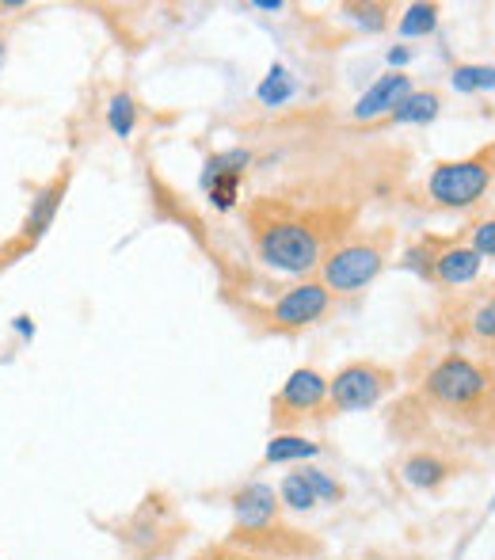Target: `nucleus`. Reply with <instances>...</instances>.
<instances>
[{
    "mask_svg": "<svg viewBox=\"0 0 495 560\" xmlns=\"http://www.w3.org/2000/svg\"><path fill=\"white\" fill-rule=\"evenodd\" d=\"M66 187H69V176H54L46 187H38L35 199H31V210L23 218V244H35L46 229L54 225L61 210V199H66Z\"/></svg>",
    "mask_w": 495,
    "mask_h": 560,
    "instance_id": "9b49d317",
    "label": "nucleus"
},
{
    "mask_svg": "<svg viewBox=\"0 0 495 560\" xmlns=\"http://www.w3.org/2000/svg\"><path fill=\"white\" fill-rule=\"evenodd\" d=\"M438 112H443V96L438 92H408L389 118L397 126H423V122H435Z\"/></svg>",
    "mask_w": 495,
    "mask_h": 560,
    "instance_id": "2eb2a0df",
    "label": "nucleus"
},
{
    "mask_svg": "<svg viewBox=\"0 0 495 560\" xmlns=\"http://www.w3.org/2000/svg\"><path fill=\"white\" fill-rule=\"evenodd\" d=\"M248 229L256 256L267 267L286 275H309L320 259L355 233V210H325V207H294L286 199H267L259 195L248 202Z\"/></svg>",
    "mask_w": 495,
    "mask_h": 560,
    "instance_id": "f257e3e1",
    "label": "nucleus"
},
{
    "mask_svg": "<svg viewBox=\"0 0 495 560\" xmlns=\"http://www.w3.org/2000/svg\"><path fill=\"white\" fill-rule=\"evenodd\" d=\"M469 248L476 252V256H488L495 259V218H484V222H476L469 229Z\"/></svg>",
    "mask_w": 495,
    "mask_h": 560,
    "instance_id": "393cba45",
    "label": "nucleus"
},
{
    "mask_svg": "<svg viewBox=\"0 0 495 560\" xmlns=\"http://www.w3.org/2000/svg\"><path fill=\"white\" fill-rule=\"evenodd\" d=\"M453 472H458V469H453V462L431 454V450L408 454L404 462H400V480H404L408 488H420V492H435V488L446 485Z\"/></svg>",
    "mask_w": 495,
    "mask_h": 560,
    "instance_id": "f8f14e48",
    "label": "nucleus"
},
{
    "mask_svg": "<svg viewBox=\"0 0 495 560\" xmlns=\"http://www.w3.org/2000/svg\"><path fill=\"white\" fill-rule=\"evenodd\" d=\"M15 332H20L23 339H31V336H35V325H31L27 317H15Z\"/></svg>",
    "mask_w": 495,
    "mask_h": 560,
    "instance_id": "cd10ccee",
    "label": "nucleus"
},
{
    "mask_svg": "<svg viewBox=\"0 0 495 560\" xmlns=\"http://www.w3.org/2000/svg\"><path fill=\"white\" fill-rule=\"evenodd\" d=\"M251 8H259V12H279L282 8V0H256Z\"/></svg>",
    "mask_w": 495,
    "mask_h": 560,
    "instance_id": "c85d7f7f",
    "label": "nucleus"
},
{
    "mask_svg": "<svg viewBox=\"0 0 495 560\" xmlns=\"http://www.w3.org/2000/svg\"><path fill=\"white\" fill-rule=\"evenodd\" d=\"M172 526V511H168V503L161 500V495H149L145 503H141V511L138 515L126 523V530H122V541L133 549L138 557H149V553H161V538H164V530Z\"/></svg>",
    "mask_w": 495,
    "mask_h": 560,
    "instance_id": "1a4fd4ad",
    "label": "nucleus"
},
{
    "mask_svg": "<svg viewBox=\"0 0 495 560\" xmlns=\"http://www.w3.org/2000/svg\"><path fill=\"white\" fill-rule=\"evenodd\" d=\"M392 389H397V374L389 366H381L374 359L347 362V366H340L328 377V412H366V408L381 405Z\"/></svg>",
    "mask_w": 495,
    "mask_h": 560,
    "instance_id": "39448f33",
    "label": "nucleus"
},
{
    "mask_svg": "<svg viewBox=\"0 0 495 560\" xmlns=\"http://www.w3.org/2000/svg\"><path fill=\"white\" fill-rule=\"evenodd\" d=\"M294 92H297L294 77H290L282 66H271V73L263 77V84L256 89V96H259V104H267V107H282Z\"/></svg>",
    "mask_w": 495,
    "mask_h": 560,
    "instance_id": "a211bd4d",
    "label": "nucleus"
},
{
    "mask_svg": "<svg viewBox=\"0 0 495 560\" xmlns=\"http://www.w3.org/2000/svg\"><path fill=\"white\" fill-rule=\"evenodd\" d=\"M191 560H279V557H259V553H248V549L229 546V541H217V546L199 549Z\"/></svg>",
    "mask_w": 495,
    "mask_h": 560,
    "instance_id": "a878e982",
    "label": "nucleus"
},
{
    "mask_svg": "<svg viewBox=\"0 0 495 560\" xmlns=\"http://www.w3.org/2000/svg\"><path fill=\"white\" fill-rule=\"evenodd\" d=\"M492 511H495V500H492Z\"/></svg>",
    "mask_w": 495,
    "mask_h": 560,
    "instance_id": "7c9ffc66",
    "label": "nucleus"
},
{
    "mask_svg": "<svg viewBox=\"0 0 495 560\" xmlns=\"http://www.w3.org/2000/svg\"><path fill=\"white\" fill-rule=\"evenodd\" d=\"M279 503H282V511H294V515H309V511L320 508L317 495H313V488H309V480L302 477V469H294V472L282 477Z\"/></svg>",
    "mask_w": 495,
    "mask_h": 560,
    "instance_id": "dca6fc26",
    "label": "nucleus"
},
{
    "mask_svg": "<svg viewBox=\"0 0 495 560\" xmlns=\"http://www.w3.org/2000/svg\"><path fill=\"white\" fill-rule=\"evenodd\" d=\"M392 252V229L381 225L374 233H351L320 259L317 282L332 298H355L385 271Z\"/></svg>",
    "mask_w": 495,
    "mask_h": 560,
    "instance_id": "7ed1b4c3",
    "label": "nucleus"
},
{
    "mask_svg": "<svg viewBox=\"0 0 495 560\" xmlns=\"http://www.w3.org/2000/svg\"><path fill=\"white\" fill-rule=\"evenodd\" d=\"M458 320L465 325L469 339L495 347V282H492V287H484L481 294L473 298V305H469V310L461 313Z\"/></svg>",
    "mask_w": 495,
    "mask_h": 560,
    "instance_id": "ddd939ff",
    "label": "nucleus"
},
{
    "mask_svg": "<svg viewBox=\"0 0 495 560\" xmlns=\"http://www.w3.org/2000/svg\"><path fill=\"white\" fill-rule=\"evenodd\" d=\"M408 58H412V54H408L404 46H397V50H389V66H408Z\"/></svg>",
    "mask_w": 495,
    "mask_h": 560,
    "instance_id": "bb28decb",
    "label": "nucleus"
},
{
    "mask_svg": "<svg viewBox=\"0 0 495 560\" xmlns=\"http://www.w3.org/2000/svg\"><path fill=\"white\" fill-rule=\"evenodd\" d=\"M233 508V530H256V526H267L274 518H282V503L279 492L263 480H248L237 492L229 495Z\"/></svg>",
    "mask_w": 495,
    "mask_h": 560,
    "instance_id": "6e6552de",
    "label": "nucleus"
},
{
    "mask_svg": "<svg viewBox=\"0 0 495 560\" xmlns=\"http://www.w3.org/2000/svg\"><path fill=\"white\" fill-rule=\"evenodd\" d=\"M495 179V141L461 161H443L427 176V199L443 210H469L484 199Z\"/></svg>",
    "mask_w": 495,
    "mask_h": 560,
    "instance_id": "20e7f679",
    "label": "nucleus"
},
{
    "mask_svg": "<svg viewBox=\"0 0 495 560\" xmlns=\"http://www.w3.org/2000/svg\"><path fill=\"white\" fill-rule=\"evenodd\" d=\"M332 302H335V298L328 294L317 279H302V282H294L290 290H282V294L274 298V302L267 305L259 317L267 320V328H271V332L297 336V332H305V328L320 325V320L332 313Z\"/></svg>",
    "mask_w": 495,
    "mask_h": 560,
    "instance_id": "0eeeda50",
    "label": "nucleus"
},
{
    "mask_svg": "<svg viewBox=\"0 0 495 560\" xmlns=\"http://www.w3.org/2000/svg\"><path fill=\"white\" fill-rule=\"evenodd\" d=\"M389 12H392L389 4H343V15L355 20L363 31H370V35L389 27Z\"/></svg>",
    "mask_w": 495,
    "mask_h": 560,
    "instance_id": "5701e85b",
    "label": "nucleus"
},
{
    "mask_svg": "<svg viewBox=\"0 0 495 560\" xmlns=\"http://www.w3.org/2000/svg\"><path fill=\"white\" fill-rule=\"evenodd\" d=\"M240 179L245 176H214L207 179V191H210V202H214L217 210H233L240 199Z\"/></svg>",
    "mask_w": 495,
    "mask_h": 560,
    "instance_id": "b1692460",
    "label": "nucleus"
},
{
    "mask_svg": "<svg viewBox=\"0 0 495 560\" xmlns=\"http://www.w3.org/2000/svg\"><path fill=\"white\" fill-rule=\"evenodd\" d=\"M251 168V153L248 149H225V153H214L207 161V172H202V184L214 176H245Z\"/></svg>",
    "mask_w": 495,
    "mask_h": 560,
    "instance_id": "aec40b11",
    "label": "nucleus"
},
{
    "mask_svg": "<svg viewBox=\"0 0 495 560\" xmlns=\"http://www.w3.org/2000/svg\"><path fill=\"white\" fill-rule=\"evenodd\" d=\"M420 397L446 416H488L495 405V370L461 351H450L427 370Z\"/></svg>",
    "mask_w": 495,
    "mask_h": 560,
    "instance_id": "f03ea898",
    "label": "nucleus"
},
{
    "mask_svg": "<svg viewBox=\"0 0 495 560\" xmlns=\"http://www.w3.org/2000/svg\"><path fill=\"white\" fill-rule=\"evenodd\" d=\"M453 92L461 96H473V92H488L495 89V66H458L450 77Z\"/></svg>",
    "mask_w": 495,
    "mask_h": 560,
    "instance_id": "6ab92c4d",
    "label": "nucleus"
},
{
    "mask_svg": "<svg viewBox=\"0 0 495 560\" xmlns=\"http://www.w3.org/2000/svg\"><path fill=\"white\" fill-rule=\"evenodd\" d=\"M438 12H443L438 4H408L397 23V35L400 38H427L431 31L438 27Z\"/></svg>",
    "mask_w": 495,
    "mask_h": 560,
    "instance_id": "f3484780",
    "label": "nucleus"
},
{
    "mask_svg": "<svg viewBox=\"0 0 495 560\" xmlns=\"http://www.w3.org/2000/svg\"><path fill=\"white\" fill-rule=\"evenodd\" d=\"M0 69H4V27H0Z\"/></svg>",
    "mask_w": 495,
    "mask_h": 560,
    "instance_id": "c756f323",
    "label": "nucleus"
},
{
    "mask_svg": "<svg viewBox=\"0 0 495 560\" xmlns=\"http://www.w3.org/2000/svg\"><path fill=\"white\" fill-rule=\"evenodd\" d=\"M107 126H111L119 138H130L133 126H138V104H133L126 92H115L111 104H107Z\"/></svg>",
    "mask_w": 495,
    "mask_h": 560,
    "instance_id": "412c9836",
    "label": "nucleus"
},
{
    "mask_svg": "<svg viewBox=\"0 0 495 560\" xmlns=\"http://www.w3.org/2000/svg\"><path fill=\"white\" fill-rule=\"evenodd\" d=\"M302 477L309 480L317 503H332V508H335V503L343 500V485L328 469H317V465H302Z\"/></svg>",
    "mask_w": 495,
    "mask_h": 560,
    "instance_id": "4be33fe9",
    "label": "nucleus"
},
{
    "mask_svg": "<svg viewBox=\"0 0 495 560\" xmlns=\"http://www.w3.org/2000/svg\"><path fill=\"white\" fill-rule=\"evenodd\" d=\"M412 92V81H408V73H400V69H392V73H385V77H377V81L370 84V89L358 96V104H355V115L358 122H374V118H381V115H392L400 107V100Z\"/></svg>",
    "mask_w": 495,
    "mask_h": 560,
    "instance_id": "9d476101",
    "label": "nucleus"
},
{
    "mask_svg": "<svg viewBox=\"0 0 495 560\" xmlns=\"http://www.w3.org/2000/svg\"><path fill=\"white\" fill-rule=\"evenodd\" d=\"M320 454V443L305 439L302 431H279V435L267 443L263 450V462L267 465H290V462H313Z\"/></svg>",
    "mask_w": 495,
    "mask_h": 560,
    "instance_id": "4468645a",
    "label": "nucleus"
},
{
    "mask_svg": "<svg viewBox=\"0 0 495 560\" xmlns=\"http://www.w3.org/2000/svg\"><path fill=\"white\" fill-rule=\"evenodd\" d=\"M328 412V377L313 366H297L271 397V423L279 431H302L305 423L325 420Z\"/></svg>",
    "mask_w": 495,
    "mask_h": 560,
    "instance_id": "423d86ee",
    "label": "nucleus"
}]
</instances>
